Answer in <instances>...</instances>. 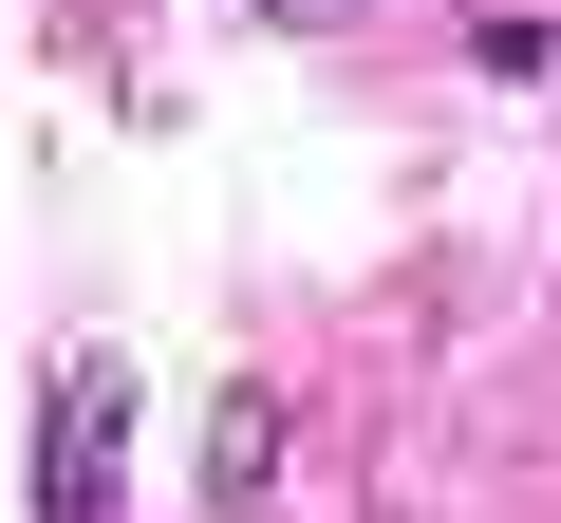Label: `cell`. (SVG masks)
Returning a JSON list of instances; mask_svg holds the SVG:
<instances>
[{"mask_svg": "<svg viewBox=\"0 0 561 523\" xmlns=\"http://www.w3.org/2000/svg\"><path fill=\"white\" fill-rule=\"evenodd\" d=\"M262 449H280V393H262V374H225V411H206V504H243V486H262Z\"/></svg>", "mask_w": 561, "mask_h": 523, "instance_id": "7a4b0ae2", "label": "cell"}, {"mask_svg": "<svg viewBox=\"0 0 561 523\" xmlns=\"http://www.w3.org/2000/svg\"><path fill=\"white\" fill-rule=\"evenodd\" d=\"M113 411H131L113 356H76V374L38 393V523H94V504H113Z\"/></svg>", "mask_w": 561, "mask_h": 523, "instance_id": "6da1fadb", "label": "cell"}]
</instances>
